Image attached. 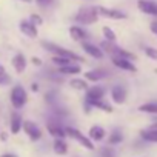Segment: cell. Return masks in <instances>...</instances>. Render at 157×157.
<instances>
[{
    "label": "cell",
    "instance_id": "8",
    "mask_svg": "<svg viewBox=\"0 0 157 157\" xmlns=\"http://www.w3.org/2000/svg\"><path fill=\"white\" fill-rule=\"evenodd\" d=\"M126 97H128V91L123 85H114L111 88V99L116 105H123L126 102Z\"/></svg>",
    "mask_w": 157,
    "mask_h": 157
},
{
    "label": "cell",
    "instance_id": "18",
    "mask_svg": "<svg viewBox=\"0 0 157 157\" xmlns=\"http://www.w3.org/2000/svg\"><path fill=\"white\" fill-rule=\"evenodd\" d=\"M69 36L74 42H86V39H88V33L82 26H71Z\"/></svg>",
    "mask_w": 157,
    "mask_h": 157
},
{
    "label": "cell",
    "instance_id": "17",
    "mask_svg": "<svg viewBox=\"0 0 157 157\" xmlns=\"http://www.w3.org/2000/svg\"><path fill=\"white\" fill-rule=\"evenodd\" d=\"M56 72L60 74V75H75V74H80L82 72V66L78 65V63H69L66 66L57 68Z\"/></svg>",
    "mask_w": 157,
    "mask_h": 157
},
{
    "label": "cell",
    "instance_id": "37",
    "mask_svg": "<svg viewBox=\"0 0 157 157\" xmlns=\"http://www.w3.org/2000/svg\"><path fill=\"white\" fill-rule=\"evenodd\" d=\"M0 157H19L17 154H14V152H6V154H2Z\"/></svg>",
    "mask_w": 157,
    "mask_h": 157
},
{
    "label": "cell",
    "instance_id": "38",
    "mask_svg": "<svg viewBox=\"0 0 157 157\" xmlns=\"http://www.w3.org/2000/svg\"><path fill=\"white\" fill-rule=\"evenodd\" d=\"M31 90H33L34 93H37V91H39V83H36V82L31 83Z\"/></svg>",
    "mask_w": 157,
    "mask_h": 157
},
{
    "label": "cell",
    "instance_id": "21",
    "mask_svg": "<svg viewBox=\"0 0 157 157\" xmlns=\"http://www.w3.org/2000/svg\"><path fill=\"white\" fill-rule=\"evenodd\" d=\"M83 103L90 105L93 109H94V108H97V109H102L103 113H109V114H111V113L114 111V109H113V106H111L108 102H105V100H94V102H86V100H85Z\"/></svg>",
    "mask_w": 157,
    "mask_h": 157
},
{
    "label": "cell",
    "instance_id": "39",
    "mask_svg": "<svg viewBox=\"0 0 157 157\" xmlns=\"http://www.w3.org/2000/svg\"><path fill=\"white\" fill-rule=\"evenodd\" d=\"M6 139H8V134H6V132H0V140L5 142Z\"/></svg>",
    "mask_w": 157,
    "mask_h": 157
},
{
    "label": "cell",
    "instance_id": "3",
    "mask_svg": "<svg viewBox=\"0 0 157 157\" xmlns=\"http://www.w3.org/2000/svg\"><path fill=\"white\" fill-rule=\"evenodd\" d=\"M65 132H66V136L68 137H71L72 140H75L80 146H83L85 149H88V151H94V143L88 139V136H85L80 129H77V128H74V126H65Z\"/></svg>",
    "mask_w": 157,
    "mask_h": 157
},
{
    "label": "cell",
    "instance_id": "40",
    "mask_svg": "<svg viewBox=\"0 0 157 157\" xmlns=\"http://www.w3.org/2000/svg\"><path fill=\"white\" fill-rule=\"evenodd\" d=\"M2 74H6V68L0 63V75H2Z\"/></svg>",
    "mask_w": 157,
    "mask_h": 157
},
{
    "label": "cell",
    "instance_id": "1",
    "mask_svg": "<svg viewBox=\"0 0 157 157\" xmlns=\"http://www.w3.org/2000/svg\"><path fill=\"white\" fill-rule=\"evenodd\" d=\"M42 46H43L48 52H51L52 56L65 57V59H68V60L78 62V63L85 62V59H83L82 56H78L77 52H74V51H71V49H68V48H63V46H60V45H56V43H52V42H46V40H43V42H42Z\"/></svg>",
    "mask_w": 157,
    "mask_h": 157
},
{
    "label": "cell",
    "instance_id": "27",
    "mask_svg": "<svg viewBox=\"0 0 157 157\" xmlns=\"http://www.w3.org/2000/svg\"><path fill=\"white\" fill-rule=\"evenodd\" d=\"M99 152H100V157H116V155H117L114 146H109V145L102 146V148L99 149Z\"/></svg>",
    "mask_w": 157,
    "mask_h": 157
},
{
    "label": "cell",
    "instance_id": "10",
    "mask_svg": "<svg viewBox=\"0 0 157 157\" xmlns=\"http://www.w3.org/2000/svg\"><path fill=\"white\" fill-rule=\"evenodd\" d=\"M109 75V72L103 68H96V69H90L85 72V80L86 82H100L103 78H106Z\"/></svg>",
    "mask_w": 157,
    "mask_h": 157
},
{
    "label": "cell",
    "instance_id": "19",
    "mask_svg": "<svg viewBox=\"0 0 157 157\" xmlns=\"http://www.w3.org/2000/svg\"><path fill=\"white\" fill-rule=\"evenodd\" d=\"M22 125H23V119L22 116L14 111L11 114V120H10V128H11V134H19L22 131Z\"/></svg>",
    "mask_w": 157,
    "mask_h": 157
},
{
    "label": "cell",
    "instance_id": "2",
    "mask_svg": "<svg viewBox=\"0 0 157 157\" xmlns=\"http://www.w3.org/2000/svg\"><path fill=\"white\" fill-rule=\"evenodd\" d=\"M74 20L77 23L82 25H93L99 20V14H97V6H85L77 11V14L74 16Z\"/></svg>",
    "mask_w": 157,
    "mask_h": 157
},
{
    "label": "cell",
    "instance_id": "7",
    "mask_svg": "<svg viewBox=\"0 0 157 157\" xmlns=\"http://www.w3.org/2000/svg\"><path fill=\"white\" fill-rule=\"evenodd\" d=\"M46 129H48V132L54 139H65L66 137L65 126L60 123V120H49V122H46Z\"/></svg>",
    "mask_w": 157,
    "mask_h": 157
},
{
    "label": "cell",
    "instance_id": "33",
    "mask_svg": "<svg viewBox=\"0 0 157 157\" xmlns=\"http://www.w3.org/2000/svg\"><path fill=\"white\" fill-rule=\"evenodd\" d=\"M36 2L40 5V6H49V5H52V2H54V0H36Z\"/></svg>",
    "mask_w": 157,
    "mask_h": 157
},
{
    "label": "cell",
    "instance_id": "34",
    "mask_svg": "<svg viewBox=\"0 0 157 157\" xmlns=\"http://www.w3.org/2000/svg\"><path fill=\"white\" fill-rule=\"evenodd\" d=\"M31 63H33L34 66H42V65H43V62H42L39 57H33V59H31Z\"/></svg>",
    "mask_w": 157,
    "mask_h": 157
},
{
    "label": "cell",
    "instance_id": "12",
    "mask_svg": "<svg viewBox=\"0 0 157 157\" xmlns=\"http://www.w3.org/2000/svg\"><path fill=\"white\" fill-rule=\"evenodd\" d=\"M82 49L90 56V57H93V59H97V60H100V59H103V51L97 46V45H93V43H90V42H82Z\"/></svg>",
    "mask_w": 157,
    "mask_h": 157
},
{
    "label": "cell",
    "instance_id": "30",
    "mask_svg": "<svg viewBox=\"0 0 157 157\" xmlns=\"http://www.w3.org/2000/svg\"><path fill=\"white\" fill-rule=\"evenodd\" d=\"M145 54L146 57H149L151 60H155L157 62V48H152V46H145Z\"/></svg>",
    "mask_w": 157,
    "mask_h": 157
},
{
    "label": "cell",
    "instance_id": "16",
    "mask_svg": "<svg viewBox=\"0 0 157 157\" xmlns=\"http://www.w3.org/2000/svg\"><path fill=\"white\" fill-rule=\"evenodd\" d=\"M137 8L149 16H155L157 17V3L151 2V0H139L137 2Z\"/></svg>",
    "mask_w": 157,
    "mask_h": 157
},
{
    "label": "cell",
    "instance_id": "31",
    "mask_svg": "<svg viewBox=\"0 0 157 157\" xmlns=\"http://www.w3.org/2000/svg\"><path fill=\"white\" fill-rule=\"evenodd\" d=\"M29 22H31L33 25H36V26H39V25H42V23H43V20H42V17H40L39 14H31Z\"/></svg>",
    "mask_w": 157,
    "mask_h": 157
},
{
    "label": "cell",
    "instance_id": "29",
    "mask_svg": "<svg viewBox=\"0 0 157 157\" xmlns=\"http://www.w3.org/2000/svg\"><path fill=\"white\" fill-rule=\"evenodd\" d=\"M51 62H52V63H54L57 68H62V66H66V65L72 63L71 60H68V59H65V57H57V56H52Z\"/></svg>",
    "mask_w": 157,
    "mask_h": 157
},
{
    "label": "cell",
    "instance_id": "41",
    "mask_svg": "<svg viewBox=\"0 0 157 157\" xmlns=\"http://www.w3.org/2000/svg\"><path fill=\"white\" fill-rule=\"evenodd\" d=\"M20 2H25V3H31L33 0H20Z\"/></svg>",
    "mask_w": 157,
    "mask_h": 157
},
{
    "label": "cell",
    "instance_id": "6",
    "mask_svg": "<svg viewBox=\"0 0 157 157\" xmlns=\"http://www.w3.org/2000/svg\"><path fill=\"white\" fill-rule=\"evenodd\" d=\"M105 94H106V88H105V86L94 85V86H90V88L85 91V100H86V102L103 100V99H105Z\"/></svg>",
    "mask_w": 157,
    "mask_h": 157
},
{
    "label": "cell",
    "instance_id": "32",
    "mask_svg": "<svg viewBox=\"0 0 157 157\" xmlns=\"http://www.w3.org/2000/svg\"><path fill=\"white\" fill-rule=\"evenodd\" d=\"M8 83H11V75H8V72L2 74V75H0V86L8 85Z\"/></svg>",
    "mask_w": 157,
    "mask_h": 157
},
{
    "label": "cell",
    "instance_id": "14",
    "mask_svg": "<svg viewBox=\"0 0 157 157\" xmlns=\"http://www.w3.org/2000/svg\"><path fill=\"white\" fill-rule=\"evenodd\" d=\"M19 28H20V31H22L26 37H29V39H36V37L39 36L37 26L33 25L29 20H22V22L19 23Z\"/></svg>",
    "mask_w": 157,
    "mask_h": 157
},
{
    "label": "cell",
    "instance_id": "11",
    "mask_svg": "<svg viewBox=\"0 0 157 157\" xmlns=\"http://www.w3.org/2000/svg\"><path fill=\"white\" fill-rule=\"evenodd\" d=\"M111 62L116 68L122 69V71H128V72H137V66L129 62V60H125V59H120V57H111Z\"/></svg>",
    "mask_w": 157,
    "mask_h": 157
},
{
    "label": "cell",
    "instance_id": "23",
    "mask_svg": "<svg viewBox=\"0 0 157 157\" xmlns=\"http://www.w3.org/2000/svg\"><path fill=\"white\" fill-rule=\"evenodd\" d=\"M69 86L75 91H86L90 86H88V82L85 78H71L69 80Z\"/></svg>",
    "mask_w": 157,
    "mask_h": 157
},
{
    "label": "cell",
    "instance_id": "20",
    "mask_svg": "<svg viewBox=\"0 0 157 157\" xmlns=\"http://www.w3.org/2000/svg\"><path fill=\"white\" fill-rule=\"evenodd\" d=\"M52 149L57 155H66L68 154V143L65 142V139H54Z\"/></svg>",
    "mask_w": 157,
    "mask_h": 157
},
{
    "label": "cell",
    "instance_id": "9",
    "mask_svg": "<svg viewBox=\"0 0 157 157\" xmlns=\"http://www.w3.org/2000/svg\"><path fill=\"white\" fill-rule=\"evenodd\" d=\"M97 14L105 17V19H113V20H123V19H126V14L123 11L113 10V8H103V6H97Z\"/></svg>",
    "mask_w": 157,
    "mask_h": 157
},
{
    "label": "cell",
    "instance_id": "36",
    "mask_svg": "<svg viewBox=\"0 0 157 157\" xmlns=\"http://www.w3.org/2000/svg\"><path fill=\"white\" fill-rule=\"evenodd\" d=\"M149 29H151L154 34H157V22H152V23L149 25Z\"/></svg>",
    "mask_w": 157,
    "mask_h": 157
},
{
    "label": "cell",
    "instance_id": "15",
    "mask_svg": "<svg viewBox=\"0 0 157 157\" xmlns=\"http://www.w3.org/2000/svg\"><path fill=\"white\" fill-rule=\"evenodd\" d=\"M11 63H13V68L16 69V72H17V74H22V72L26 69L28 60H26V57H25L23 52H17V54L13 57Z\"/></svg>",
    "mask_w": 157,
    "mask_h": 157
},
{
    "label": "cell",
    "instance_id": "28",
    "mask_svg": "<svg viewBox=\"0 0 157 157\" xmlns=\"http://www.w3.org/2000/svg\"><path fill=\"white\" fill-rule=\"evenodd\" d=\"M102 33H103V36H105V40H106V42H111V43H114V42H116L117 36H116V33H114L109 26H103Z\"/></svg>",
    "mask_w": 157,
    "mask_h": 157
},
{
    "label": "cell",
    "instance_id": "13",
    "mask_svg": "<svg viewBox=\"0 0 157 157\" xmlns=\"http://www.w3.org/2000/svg\"><path fill=\"white\" fill-rule=\"evenodd\" d=\"M106 137V131L103 126L100 125H93L88 131V139L94 143V142H102L103 139Z\"/></svg>",
    "mask_w": 157,
    "mask_h": 157
},
{
    "label": "cell",
    "instance_id": "22",
    "mask_svg": "<svg viewBox=\"0 0 157 157\" xmlns=\"http://www.w3.org/2000/svg\"><path fill=\"white\" fill-rule=\"evenodd\" d=\"M123 142V132L119 129V128H114L108 137V145L109 146H114V145H119Z\"/></svg>",
    "mask_w": 157,
    "mask_h": 157
},
{
    "label": "cell",
    "instance_id": "25",
    "mask_svg": "<svg viewBox=\"0 0 157 157\" xmlns=\"http://www.w3.org/2000/svg\"><path fill=\"white\" fill-rule=\"evenodd\" d=\"M140 137H142L145 142L157 143V132H152V131H149V129H142V131H140Z\"/></svg>",
    "mask_w": 157,
    "mask_h": 157
},
{
    "label": "cell",
    "instance_id": "26",
    "mask_svg": "<svg viewBox=\"0 0 157 157\" xmlns=\"http://www.w3.org/2000/svg\"><path fill=\"white\" fill-rule=\"evenodd\" d=\"M45 102L49 105V106H56L57 103H59V97H57V91H54V90H51V91H48L46 94H45Z\"/></svg>",
    "mask_w": 157,
    "mask_h": 157
},
{
    "label": "cell",
    "instance_id": "4",
    "mask_svg": "<svg viewBox=\"0 0 157 157\" xmlns=\"http://www.w3.org/2000/svg\"><path fill=\"white\" fill-rule=\"evenodd\" d=\"M10 102H11V105L16 109L23 108L26 105V102H28V93H26V90L22 85H16L11 90V93H10Z\"/></svg>",
    "mask_w": 157,
    "mask_h": 157
},
{
    "label": "cell",
    "instance_id": "35",
    "mask_svg": "<svg viewBox=\"0 0 157 157\" xmlns=\"http://www.w3.org/2000/svg\"><path fill=\"white\" fill-rule=\"evenodd\" d=\"M146 129H149V131H152V132H157V122H154V123H151Z\"/></svg>",
    "mask_w": 157,
    "mask_h": 157
},
{
    "label": "cell",
    "instance_id": "5",
    "mask_svg": "<svg viewBox=\"0 0 157 157\" xmlns=\"http://www.w3.org/2000/svg\"><path fill=\"white\" fill-rule=\"evenodd\" d=\"M22 129H23V132L28 136V139H29L31 142H39V140L42 139V129H40V126H39L36 122H33V120H23Z\"/></svg>",
    "mask_w": 157,
    "mask_h": 157
},
{
    "label": "cell",
    "instance_id": "24",
    "mask_svg": "<svg viewBox=\"0 0 157 157\" xmlns=\"http://www.w3.org/2000/svg\"><path fill=\"white\" fill-rule=\"evenodd\" d=\"M140 113H146V114H157V102H148L139 106Z\"/></svg>",
    "mask_w": 157,
    "mask_h": 157
}]
</instances>
